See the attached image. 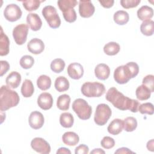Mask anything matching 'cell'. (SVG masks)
Listing matches in <instances>:
<instances>
[{
    "mask_svg": "<svg viewBox=\"0 0 154 154\" xmlns=\"http://www.w3.org/2000/svg\"><path fill=\"white\" fill-rule=\"evenodd\" d=\"M105 98L114 107L122 111L129 110L132 112H137L140 105L137 100L125 96L115 87H111L108 90Z\"/></svg>",
    "mask_w": 154,
    "mask_h": 154,
    "instance_id": "1",
    "label": "cell"
},
{
    "mask_svg": "<svg viewBox=\"0 0 154 154\" xmlns=\"http://www.w3.org/2000/svg\"><path fill=\"white\" fill-rule=\"evenodd\" d=\"M139 72V66L135 62H129L125 65L117 67L114 72V79L119 84L127 83L135 78Z\"/></svg>",
    "mask_w": 154,
    "mask_h": 154,
    "instance_id": "2",
    "label": "cell"
},
{
    "mask_svg": "<svg viewBox=\"0 0 154 154\" xmlns=\"http://www.w3.org/2000/svg\"><path fill=\"white\" fill-rule=\"evenodd\" d=\"M20 98L17 93L7 85H2L0 89V110L6 111L17 106Z\"/></svg>",
    "mask_w": 154,
    "mask_h": 154,
    "instance_id": "3",
    "label": "cell"
},
{
    "mask_svg": "<svg viewBox=\"0 0 154 154\" xmlns=\"http://www.w3.org/2000/svg\"><path fill=\"white\" fill-rule=\"evenodd\" d=\"M57 4L66 22L72 23L76 20V13L73 8L78 4L76 0H59Z\"/></svg>",
    "mask_w": 154,
    "mask_h": 154,
    "instance_id": "4",
    "label": "cell"
},
{
    "mask_svg": "<svg viewBox=\"0 0 154 154\" xmlns=\"http://www.w3.org/2000/svg\"><path fill=\"white\" fill-rule=\"evenodd\" d=\"M82 94L87 97H99L105 92V85L98 82H86L81 88Z\"/></svg>",
    "mask_w": 154,
    "mask_h": 154,
    "instance_id": "5",
    "label": "cell"
},
{
    "mask_svg": "<svg viewBox=\"0 0 154 154\" xmlns=\"http://www.w3.org/2000/svg\"><path fill=\"white\" fill-rule=\"evenodd\" d=\"M72 109L81 120H88L92 113L91 106L87 102L81 98L75 99L72 103Z\"/></svg>",
    "mask_w": 154,
    "mask_h": 154,
    "instance_id": "6",
    "label": "cell"
},
{
    "mask_svg": "<svg viewBox=\"0 0 154 154\" xmlns=\"http://www.w3.org/2000/svg\"><path fill=\"white\" fill-rule=\"evenodd\" d=\"M42 15L48 22L49 27L57 28L61 25V19L56 8L52 5H46L42 11Z\"/></svg>",
    "mask_w": 154,
    "mask_h": 154,
    "instance_id": "7",
    "label": "cell"
},
{
    "mask_svg": "<svg viewBox=\"0 0 154 154\" xmlns=\"http://www.w3.org/2000/svg\"><path fill=\"white\" fill-rule=\"evenodd\" d=\"M111 114V109L107 104L100 103L96 107L94 121L96 125L103 126L107 123Z\"/></svg>",
    "mask_w": 154,
    "mask_h": 154,
    "instance_id": "8",
    "label": "cell"
},
{
    "mask_svg": "<svg viewBox=\"0 0 154 154\" xmlns=\"http://www.w3.org/2000/svg\"><path fill=\"white\" fill-rule=\"evenodd\" d=\"M28 33V26L24 23H20L16 26L13 30V36L16 43L22 45L27 39Z\"/></svg>",
    "mask_w": 154,
    "mask_h": 154,
    "instance_id": "9",
    "label": "cell"
},
{
    "mask_svg": "<svg viewBox=\"0 0 154 154\" xmlns=\"http://www.w3.org/2000/svg\"><path fill=\"white\" fill-rule=\"evenodd\" d=\"M22 14L20 8L16 4H10L6 6L4 10L5 18L10 22H13L19 20Z\"/></svg>",
    "mask_w": 154,
    "mask_h": 154,
    "instance_id": "10",
    "label": "cell"
},
{
    "mask_svg": "<svg viewBox=\"0 0 154 154\" xmlns=\"http://www.w3.org/2000/svg\"><path fill=\"white\" fill-rule=\"evenodd\" d=\"M31 146L34 150L42 154L49 153L51 149L49 144L45 140L40 137H35L32 139L31 142Z\"/></svg>",
    "mask_w": 154,
    "mask_h": 154,
    "instance_id": "11",
    "label": "cell"
},
{
    "mask_svg": "<svg viewBox=\"0 0 154 154\" xmlns=\"http://www.w3.org/2000/svg\"><path fill=\"white\" fill-rule=\"evenodd\" d=\"M95 8L90 1L81 0L79 2V13L84 18H88L93 16Z\"/></svg>",
    "mask_w": 154,
    "mask_h": 154,
    "instance_id": "12",
    "label": "cell"
},
{
    "mask_svg": "<svg viewBox=\"0 0 154 154\" xmlns=\"http://www.w3.org/2000/svg\"><path fill=\"white\" fill-rule=\"evenodd\" d=\"M28 122L29 126L34 129H38L41 128L45 122L43 115L39 111H34L31 112Z\"/></svg>",
    "mask_w": 154,
    "mask_h": 154,
    "instance_id": "13",
    "label": "cell"
},
{
    "mask_svg": "<svg viewBox=\"0 0 154 154\" xmlns=\"http://www.w3.org/2000/svg\"><path fill=\"white\" fill-rule=\"evenodd\" d=\"M37 104L43 110L51 109L53 105V97L52 95L47 92L41 93L37 98Z\"/></svg>",
    "mask_w": 154,
    "mask_h": 154,
    "instance_id": "14",
    "label": "cell"
},
{
    "mask_svg": "<svg viewBox=\"0 0 154 154\" xmlns=\"http://www.w3.org/2000/svg\"><path fill=\"white\" fill-rule=\"evenodd\" d=\"M67 73L73 79H79L84 75L82 66L78 63H72L67 67Z\"/></svg>",
    "mask_w": 154,
    "mask_h": 154,
    "instance_id": "15",
    "label": "cell"
},
{
    "mask_svg": "<svg viewBox=\"0 0 154 154\" xmlns=\"http://www.w3.org/2000/svg\"><path fill=\"white\" fill-rule=\"evenodd\" d=\"M28 50L33 54H39L45 49V44L43 42L37 38L31 39L27 45Z\"/></svg>",
    "mask_w": 154,
    "mask_h": 154,
    "instance_id": "16",
    "label": "cell"
},
{
    "mask_svg": "<svg viewBox=\"0 0 154 154\" xmlns=\"http://www.w3.org/2000/svg\"><path fill=\"white\" fill-rule=\"evenodd\" d=\"M26 23L34 31H38L42 26V21L37 13H29L26 16Z\"/></svg>",
    "mask_w": 154,
    "mask_h": 154,
    "instance_id": "17",
    "label": "cell"
},
{
    "mask_svg": "<svg viewBox=\"0 0 154 154\" xmlns=\"http://www.w3.org/2000/svg\"><path fill=\"white\" fill-rule=\"evenodd\" d=\"M94 74L97 79L100 80H106L109 76L110 69L106 64H99L94 69Z\"/></svg>",
    "mask_w": 154,
    "mask_h": 154,
    "instance_id": "18",
    "label": "cell"
},
{
    "mask_svg": "<svg viewBox=\"0 0 154 154\" xmlns=\"http://www.w3.org/2000/svg\"><path fill=\"white\" fill-rule=\"evenodd\" d=\"M20 74L16 71L11 72L6 78L5 82L8 87L11 88H16L20 85L21 82Z\"/></svg>",
    "mask_w": 154,
    "mask_h": 154,
    "instance_id": "19",
    "label": "cell"
},
{
    "mask_svg": "<svg viewBox=\"0 0 154 154\" xmlns=\"http://www.w3.org/2000/svg\"><path fill=\"white\" fill-rule=\"evenodd\" d=\"M10 40L8 36L4 32L2 26L0 34V55L5 56L8 54L10 51Z\"/></svg>",
    "mask_w": 154,
    "mask_h": 154,
    "instance_id": "20",
    "label": "cell"
},
{
    "mask_svg": "<svg viewBox=\"0 0 154 154\" xmlns=\"http://www.w3.org/2000/svg\"><path fill=\"white\" fill-rule=\"evenodd\" d=\"M153 16V9L147 5H143L137 11V16L138 19L143 21L150 20L152 18Z\"/></svg>",
    "mask_w": 154,
    "mask_h": 154,
    "instance_id": "21",
    "label": "cell"
},
{
    "mask_svg": "<svg viewBox=\"0 0 154 154\" xmlns=\"http://www.w3.org/2000/svg\"><path fill=\"white\" fill-rule=\"evenodd\" d=\"M123 129V120L120 119H114L108 125L107 128L108 132L114 135L120 134Z\"/></svg>",
    "mask_w": 154,
    "mask_h": 154,
    "instance_id": "22",
    "label": "cell"
},
{
    "mask_svg": "<svg viewBox=\"0 0 154 154\" xmlns=\"http://www.w3.org/2000/svg\"><path fill=\"white\" fill-rule=\"evenodd\" d=\"M62 140L65 144L70 146H73L78 143L79 137L76 133L69 131L65 132L63 135Z\"/></svg>",
    "mask_w": 154,
    "mask_h": 154,
    "instance_id": "23",
    "label": "cell"
},
{
    "mask_svg": "<svg viewBox=\"0 0 154 154\" xmlns=\"http://www.w3.org/2000/svg\"><path fill=\"white\" fill-rule=\"evenodd\" d=\"M54 86L58 92H63L69 89L70 84L68 79L66 77L60 76L56 78Z\"/></svg>",
    "mask_w": 154,
    "mask_h": 154,
    "instance_id": "24",
    "label": "cell"
},
{
    "mask_svg": "<svg viewBox=\"0 0 154 154\" xmlns=\"http://www.w3.org/2000/svg\"><path fill=\"white\" fill-rule=\"evenodd\" d=\"M21 93L25 97H31L34 91V88L32 81L29 79H25L21 87Z\"/></svg>",
    "mask_w": 154,
    "mask_h": 154,
    "instance_id": "25",
    "label": "cell"
},
{
    "mask_svg": "<svg viewBox=\"0 0 154 154\" xmlns=\"http://www.w3.org/2000/svg\"><path fill=\"white\" fill-rule=\"evenodd\" d=\"M114 21L119 25H123L127 23L129 19V14L124 10L116 11L113 16Z\"/></svg>",
    "mask_w": 154,
    "mask_h": 154,
    "instance_id": "26",
    "label": "cell"
},
{
    "mask_svg": "<svg viewBox=\"0 0 154 154\" xmlns=\"http://www.w3.org/2000/svg\"><path fill=\"white\" fill-rule=\"evenodd\" d=\"M137 98L140 100H145L150 98L151 91L150 90L144 85L138 86L135 91Z\"/></svg>",
    "mask_w": 154,
    "mask_h": 154,
    "instance_id": "27",
    "label": "cell"
},
{
    "mask_svg": "<svg viewBox=\"0 0 154 154\" xmlns=\"http://www.w3.org/2000/svg\"><path fill=\"white\" fill-rule=\"evenodd\" d=\"M70 103V97L67 94L60 95L57 101V108L62 111H66L69 108V105Z\"/></svg>",
    "mask_w": 154,
    "mask_h": 154,
    "instance_id": "28",
    "label": "cell"
},
{
    "mask_svg": "<svg viewBox=\"0 0 154 154\" xmlns=\"http://www.w3.org/2000/svg\"><path fill=\"white\" fill-rule=\"evenodd\" d=\"M74 123L73 115L70 112H63L60 116V125L66 128H71Z\"/></svg>",
    "mask_w": 154,
    "mask_h": 154,
    "instance_id": "29",
    "label": "cell"
},
{
    "mask_svg": "<svg viewBox=\"0 0 154 154\" xmlns=\"http://www.w3.org/2000/svg\"><path fill=\"white\" fill-rule=\"evenodd\" d=\"M140 31L144 35H152L154 32V22L151 20L143 21L140 26Z\"/></svg>",
    "mask_w": 154,
    "mask_h": 154,
    "instance_id": "30",
    "label": "cell"
},
{
    "mask_svg": "<svg viewBox=\"0 0 154 154\" xmlns=\"http://www.w3.org/2000/svg\"><path fill=\"white\" fill-rule=\"evenodd\" d=\"M37 85L38 88L43 91L48 90L51 85V79L46 75H40L37 79Z\"/></svg>",
    "mask_w": 154,
    "mask_h": 154,
    "instance_id": "31",
    "label": "cell"
},
{
    "mask_svg": "<svg viewBox=\"0 0 154 154\" xmlns=\"http://www.w3.org/2000/svg\"><path fill=\"white\" fill-rule=\"evenodd\" d=\"M120 45L114 42H111L106 43L103 47L104 52L108 55H115L119 53L120 51Z\"/></svg>",
    "mask_w": 154,
    "mask_h": 154,
    "instance_id": "32",
    "label": "cell"
},
{
    "mask_svg": "<svg viewBox=\"0 0 154 154\" xmlns=\"http://www.w3.org/2000/svg\"><path fill=\"white\" fill-rule=\"evenodd\" d=\"M123 129L126 132H132L137 127V119L134 117H128L123 120Z\"/></svg>",
    "mask_w": 154,
    "mask_h": 154,
    "instance_id": "33",
    "label": "cell"
},
{
    "mask_svg": "<svg viewBox=\"0 0 154 154\" xmlns=\"http://www.w3.org/2000/svg\"><path fill=\"white\" fill-rule=\"evenodd\" d=\"M65 62L61 58L54 59L51 63V69L55 73L61 72L65 67Z\"/></svg>",
    "mask_w": 154,
    "mask_h": 154,
    "instance_id": "34",
    "label": "cell"
},
{
    "mask_svg": "<svg viewBox=\"0 0 154 154\" xmlns=\"http://www.w3.org/2000/svg\"><path fill=\"white\" fill-rule=\"evenodd\" d=\"M43 1L38 0H28L22 1L23 6L25 8L26 11H32L36 10L40 7V3L42 2Z\"/></svg>",
    "mask_w": 154,
    "mask_h": 154,
    "instance_id": "35",
    "label": "cell"
},
{
    "mask_svg": "<svg viewBox=\"0 0 154 154\" xmlns=\"http://www.w3.org/2000/svg\"><path fill=\"white\" fill-rule=\"evenodd\" d=\"M20 66L25 69H28L32 67L34 63V58L28 55L23 56L20 60Z\"/></svg>",
    "mask_w": 154,
    "mask_h": 154,
    "instance_id": "36",
    "label": "cell"
},
{
    "mask_svg": "<svg viewBox=\"0 0 154 154\" xmlns=\"http://www.w3.org/2000/svg\"><path fill=\"white\" fill-rule=\"evenodd\" d=\"M138 111L142 114H147L149 115H152L153 114V105L152 103L146 102L140 104L138 107Z\"/></svg>",
    "mask_w": 154,
    "mask_h": 154,
    "instance_id": "37",
    "label": "cell"
},
{
    "mask_svg": "<svg viewBox=\"0 0 154 154\" xmlns=\"http://www.w3.org/2000/svg\"><path fill=\"white\" fill-rule=\"evenodd\" d=\"M143 85L147 87L151 93L154 91V76L153 75H147L146 76L142 81Z\"/></svg>",
    "mask_w": 154,
    "mask_h": 154,
    "instance_id": "38",
    "label": "cell"
},
{
    "mask_svg": "<svg viewBox=\"0 0 154 154\" xmlns=\"http://www.w3.org/2000/svg\"><path fill=\"white\" fill-rule=\"evenodd\" d=\"M100 144L104 149H109L114 146L115 141L112 138L108 136H105L101 140Z\"/></svg>",
    "mask_w": 154,
    "mask_h": 154,
    "instance_id": "39",
    "label": "cell"
},
{
    "mask_svg": "<svg viewBox=\"0 0 154 154\" xmlns=\"http://www.w3.org/2000/svg\"><path fill=\"white\" fill-rule=\"evenodd\" d=\"M140 2V0H121L120 4L124 8L128 9L137 7Z\"/></svg>",
    "mask_w": 154,
    "mask_h": 154,
    "instance_id": "40",
    "label": "cell"
},
{
    "mask_svg": "<svg viewBox=\"0 0 154 154\" xmlns=\"http://www.w3.org/2000/svg\"><path fill=\"white\" fill-rule=\"evenodd\" d=\"M89 152V148L85 144H81L76 147L75 150V154H87Z\"/></svg>",
    "mask_w": 154,
    "mask_h": 154,
    "instance_id": "41",
    "label": "cell"
},
{
    "mask_svg": "<svg viewBox=\"0 0 154 154\" xmlns=\"http://www.w3.org/2000/svg\"><path fill=\"white\" fill-rule=\"evenodd\" d=\"M1 63V72H0V75L1 76H2L5 73H7V72L10 69V64L8 63V61L5 60H1L0 61Z\"/></svg>",
    "mask_w": 154,
    "mask_h": 154,
    "instance_id": "42",
    "label": "cell"
},
{
    "mask_svg": "<svg viewBox=\"0 0 154 154\" xmlns=\"http://www.w3.org/2000/svg\"><path fill=\"white\" fill-rule=\"evenodd\" d=\"M99 2L104 8H109L111 7L113 5V4L114 3V1L113 0H107V1H100L99 0Z\"/></svg>",
    "mask_w": 154,
    "mask_h": 154,
    "instance_id": "43",
    "label": "cell"
},
{
    "mask_svg": "<svg viewBox=\"0 0 154 154\" xmlns=\"http://www.w3.org/2000/svg\"><path fill=\"white\" fill-rule=\"evenodd\" d=\"M115 153H134V152L127 147H121L118 149L115 152Z\"/></svg>",
    "mask_w": 154,
    "mask_h": 154,
    "instance_id": "44",
    "label": "cell"
},
{
    "mask_svg": "<svg viewBox=\"0 0 154 154\" xmlns=\"http://www.w3.org/2000/svg\"><path fill=\"white\" fill-rule=\"evenodd\" d=\"M57 153H71L70 150L66 147H60L57 151Z\"/></svg>",
    "mask_w": 154,
    "mask_h": 154,
    "instance_id": "45",
    "label": "cell"
},
{
    "mask_svg": "<svg viewBox=\"0 0 154 154\" xmlns=\"http://www.w3.org/2000/svg\"><path fill=\"white\" fill-rule=\"evenodd\" d=\"M146 147L149 150H150L151 152H153V149H154V148H153V139H152L147 142Z\"/></svg>",
    "mask_w": 154,
    "mask_h": 154,
    "instance_id": "46",
    "label": "cell"
},
{
    "mask_svg": "<svg viewBox=\"0 0 154 154\" xmlns=\"http://www.w3.org/2000/svg\"><path fill=\"white\" fill-rule=\"evenodd\" d=\"M105 151L101 149H94L93 150L91 151V154H97V153H105Z\"/></svg>",
    "mask_w": 154,
    "mask_h": 154,
    "instance_id": "47",
    "label": "cell"
}]
</instances>
